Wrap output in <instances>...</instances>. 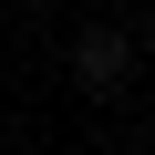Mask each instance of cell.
Wrapping results in <instances>:
<instances>
[{
  "mask_svg": "<svg viewBox=\"0 0 155 155\" xmlns=\"http://www.w3.org/2000/svg\"><path fill=\"white\" fill-rule=\"evenodd\" d=\"M72 83H83V93H124V83H134V31L93 21L83 41H72Z\"/></svg>",
  "mask_w": 155,
  "mask_h": 155,
  "instance_id": "cell-1",
  "label": "cell"
}]
</instances>
